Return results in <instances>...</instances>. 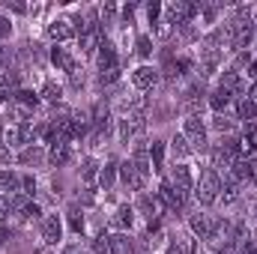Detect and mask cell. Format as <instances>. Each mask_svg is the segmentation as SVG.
Here are the masks:
<instances>
[{
  "label": "cell",
  "mask_w": 257,
  "mask_h": 254,
  "mask_svg": "<svg viewBox=\"0 0 257 254\" xmlns=\"http://www.w3.org/2000/svg\"><path fill=\"white\" fill-rule=\"evenodd\" d=\"M218 194H221V177H218V171H212L209 165L200 168L197 183H194V191H192V197L197 200V206H200V209L215 206V203H218Z\"/></svg>",
  "instance_id": "cell-1"
},
{
  "label": "cell",
  "mask_w": 257,
  "mask_h": 254,
  "mask_svg": "<svg viewBox=\"0 0 257 254\" xmlns=\"http://www.w3.org/2000/svg\"><path fill=\"white\" fill-rule=\"evenodd\" d=\"M180 135L192 144L194 156H197V153H209V126H206V117H200V114H186V117H183V126H180Z\"/></svg>",
  "instance_id": "cell-2"
},
{
  "label": "cell",
  "mask_w": 257,
  "mask_h": 254,
  "mask_svg": "<svg viewBox=\"0 0 257 254\" xmlns=\"http://www.w3.org/2000/svg\"><path fill=\"white\" fill-rule=\"evenodd\" d=\"M45 36L51 45H72L78 39V27H75V15H54L45 24Z\"/></svg>",
  "instance_id": "cell-3"
},
{
  "label": "cell",
  "mask_w": 257,
  "mask_h": 254,
  "mask_svg": "<svg viewBox=\"0 0 257 254\" xmlns=\"http://www.w3.org/2000/svg\"><path fill=\"white\" fill-rule=\"evenodd\" d=\"M147 132V114H126V117H120L117 120V126H114V141L117 144H135L141 135Z\"/></svg>",
  "instance_id": "cell-4"
},
{
  "label": "cell",
  "mask_w": 257,
  "mask_h": 254,
  "mask_svg": "<svg viewBox=\"0 0 257 254\" xmlns=\"http://www.w3.org/2000/svg\"><path fill=\"white\" fill-rule=\"evenodd\" d=\"M128 81H132V90L135 93H153L162 81V69L153 63H138L128 72Z\"/></svg>",
  "instance_id": "cell-5"
},
{
  "label": "cell",
  "mask_w": 257,
  "mask_h": 254,
  "mask_svg": "<svg viewBox=\"0 0 257 254\" xmlns=\"http://www.w3.org/2000/svg\"><path fill=\"white\" fill-rule=\"evenodd\" d=\"M132 206H135L138 218H144V221H162V218H165V212H168L156 191H141V194H135Z\"/></svg>",
  "instance_id": "cell-6"
},
{
  "label": "cell",
  "mask_w": 257,
  "mask_h": 254,
  "mask_svg": "<svg viewBox=\"0 0 257 254\" xmlns=\"http://www.w3.org/2000/svg\"><path fill=\"white\" fill-rule=\"evenodd\" d=\"M156 194H159V200L165 203V209L168 212H186V203H189V194L186 191H180L168 177H159V186H156Z\"/></svg>",
  "instance_id": "cell-7"
},
{
  "label": "cell",
  "mask_w": 257,
  "mask_h": 254,
  "mask_svg": "<svg viewBox=\"0 0 257 254\" xmlns=\"http://www.w3.org/2000/svg\"><path fill=\"white\" fill-rule=\"evenodd\" d=\"M39 236H42L45 245H60L66 236L63 212H45V218L39 221Z\"/></svg>",
  "instance_id": "cell-8"
},
{
  "label": "cell",
  "mask_w": 257,
  "mask_h": 254,
  "mask_svg": "<svg viewBox=\"0 0 257 254\" xmlns=\"http://www.w3.org/2000/svg\"><path fill=\"white\" fill-rule=\"evenodd\" d=\"M135 224H138V212H135V206H132L128 200L117 203L114 212H111V218H108V227H111L114 233H132Z\"/></svg>",
  "instance_id": "cell-9"
},
{
  "label": "cell",
  "mask_w": 257,
  "mask_h": 254,
  "mask_svg": "<svg viewBox=\"0 0 257 254\" xmlns=\"http://www.w3.org/2000/svg\"><path fill=\"white\" fill-rule=\"evenodd\" d=\"M165 177H168V180H171L180 191H186V194H192L194 183H197V171H194L192 162H174V165H171V171H168Z\"/></svg>",
  "instance_id": "cell-10"
},
{
  "label": "cell",
  "mask_w": 257,
  "mask_h": 254,
  "mask_svg": "<svg viewBox=\"0 0 257 254\" xmlns=\"http://www.w3.org/2000/svg\"><path fill=\"white\" fill-rule=\"evenodd\" d=\"M78 63H81V57H78V51H72L69 45H51V48H48V66H51L54 72L69 75Z\"/></svg>",
  "instance_id": "cell-11"
},
{
  "label": "cell",
  "mask_w": 257,
  "mask_h": 254,
  "mask_svg": "<svg viewBox=\"0 0 257 254\" xmlns=\"http://www.w3.org/2000/svg\"><path fill=\"white\" fill-rule=\"evenodd\" d=\"M212 230H215V215L206 212V209H197L189 215V233H192L197 242H209L212 239Z\"/></svg>",
  "instance_id": "cell-12"
},
{
  "label": "cell",
  "mask_w": 257,
  "mask_h": 254,
  "mask_svg": "<svg viewBox=\"0 0 257 254\" xmlns=\"http://www.w3.org/2000/svg\"><path fill=\"white\" fill-rule=\"evenodd\" d=\"M218 87L227 90V93H233L236 99H242V96L248 93V78H245L242 72H236L233 66H224V69L218 72Z\"/></svg>",
  "instance_id": "cell-13"
},
{
  "label": "cell",
  "mask_w": 257,
  "mask_h": 254,
  "mask_svg": "<svg viewBox=\"0 0 257 254\" xmlns=\"http://www.w3.org/2000/svg\"><path fill=\"white\" fill-rule=\"evenodd\" d=\"M63 224L75 239H84V236H87V215H84V206H81V203H69V206H66L63 209Z\"/></svg>",
  "instance_id": "cell-14"
},
{
  "label": "cell",
  "mask_w": 257,
  "mask_h": 254,
  "mask_svg": "<svg viewBox=\"0 0 257 254\" xmlns=\"http://www.w3.org/2000/svg\"><path fill=\"white\" fill-rule=\"evenodd\" d=\"M128 162L135 165V171L147 180H153V165H150V141H135L128 150Z\"/></svg>",
  "instance_id": "cell-15"
},
{
  "label": "cell",
  "mask_w": 257,
  "mask_h": 254,
  "mask_svg": "<svg viewBox=\"0 0 257 254\" xmlns=\"http://www.w3.org/2000/svg\"><path fill=\"white\" fill-rule=\"evenodd\" d=\"M99 191H111L114 186H120V159L117 156H108V159H102V165H99Z\"/></svg>",
  "instance_id": "cell-16"
},
{
  "label": "cell",
  "mask_w": 257,
  "mask_h": 254,
  "mask_svg": "<svg viewBox=\"0 0 257 254\" xmlns=\"http://www.w3.org/2000/svg\"><path fill=\"white\" fill-rule=\"evenodd\" d=\"M120 186H123V189H128L132 194H141V191H147L150 180H147V177H141L128 159H120Z\"/></svg>",
  "instance_id": "cell-17"
},
{
  "label": "cell",
  "mask_w": 257,
  "mask_h": 254,
  "mask_svg": "<svg viewBox=\"0 0 257 254\" xmlns=\"http://www.w3.org/2000/svg\"><path fill=\"white\" fill-rule=\"evenodd\" d=\"M206 126H209V135H221V138H233V135H239V120L233 117V111L230 114H212L209 120H206Z\"/></svg>",
  "instance_id": "cell-18"
},
{
  "label": "cell",
  "mask_w": 257,
  "mask_h": 254,
  "mask_svg": "<svg viewBox=\"0 0 257 254\" xmlns=\"http://www.w3.org/2000/svg\"><path fill=\"white\" fill-rule=\"evenodd\" d=\"M99 165H102V159H96L93 153H87V156L78 162V180H81L84 189H99V186H96V183H99Z\"/></svg>",
  "instance_id": "cell-19"
},
{
  "label": "cell",
  "mask_w": 257,
  "mask_h": 254,
  "mask_svg": "<svg viewBox=\"0 0 257 254\" xmlns=\"http://www.w3.org/2000/svg\"><path fill=\"white\" fill-rule=\"evenodd\" d=\"M39 99H42V105H54V108H60L63 105V96H66V87L54 78V75H48L42 84H39Z\"/></svg>",
  "instance_id": "cell-20"
},
{
  "label": "cell",
  "mask_w": 257,
  "mask_h": 254,
  "mask_svg": "<svg viewBox=\"0 0 257 254\" xmlns=\"http://www.w3.org/2000/svg\"><path fill=\"white\" fill-rule=\"evenodd\" d=\"M233 102H236V96L227 93V90H221L218 84L206 93V108H209L212 114H230V111H233Z\"/></svg>",
  "instance_id": "cell-21"
},
{
  "label": "cell",
  "mask_w": 257,
  "mask_h": 254,
  "mask_svg": "<svg viewBox=\"0 0 257 254\" xmlns=\"http://www.w3.org/2000/svg\"><path fill=\"white\" fill-rule=\"evenodd\" d=\"M15 165H21V168L48 165V147H42V144H30V147L18 150V153H15Z\"/></svg>",
  "instance_id": "cell-22"
},
{
  "label": "cell",
  "mask_w": 257,
  "mask_h": 254,
  "mask_svg": "<svg viewBox=\"0 0 257 254\" xmlns=\"http://www.w3.org/2000/svg\"><path fill=\"white\" fill-rule=\"evenodd\" d=\"M150 165H153V177H165V165H168V141L165 138L150 141Z\"/></svg>",
  "instance_id": "cell-23"
},
{
  "label": "cell",
  "mask_w": 257,
  "mask_h": 254,
  "mask_svg": "<svg viewBox=\"0 0 257 254\" xmlns=\"http://www.w3.org/2000/svg\"><path fill=\"white\" fill-rule=\"evenodd\" d=\"M242 189H245L242 183H236V180L224 177V180H221V194H218V206H233V203H239V200H242V194H245Z\"/></svg>",
  "instance_id": "cell-24"
},
{
  "label": "cell",
  "mask_w": 257,
  "mask_h": 254,
  "mask_svg": "<svg viewBox=\"0 0 257 254\" xmlns=\"http://www.w3.org/2000/svg\"><path fill=\"white\" fill-rule=\"evenodd\" d=\"M72 153H75L72 144H60V141L51 144V147H48V168H57V171L66 168V165L72 162Z\"/></svg>",
  "instance_id": "cell-25"
},
{
  "label": "cell",
  "mask_w": 257,
  "mask_h": 254,
  "mask_svg": "<svg viewBox=\"0 0 257 254\" xmlns=\"http://www.w3.org/2000/svg\"><path fill=\"white\" fill-rule=\"evenodd\" d=\"M153 51H156V39L150 36V30L135 33V57H138L141 63H150V60H153Z\"/></svg>",
  "instance_id": "cell-26"
},
{
  "label": "cell",
  "mask_w": 257,
  "mask_h": 254,
  "mask_svg": "<svg viewBox=\"0 0 257 254\" xmlns=\"http://www.w3.org/2000/svg\"><path fill=\"white\" fill-rule=\"evenodd\" d=\"M144 108H147L144 93H126V96L117 99V111H120V117H126V114H144Z\"/></svg>",
  "instance_id": "cell-27"
},
{
  "label": "cell",
  "mask_w": 257,
  "mask_h": 254,
  "mask_svg": "<svg viewBox=\"0 0 257 254\" xmlns=\"http://www.w3.org/2000/svg\"><path fill=\"white\" fill-rule=\"evenodd\" d=\"M168 153L174 156V162H192V156H194V150H192V144L177 132V135H171V141H168Z\"/></svg>",
  "instance_id": "cell-28"
},
{
  "label": "cell",
  "mask_w": 257,
  "mask_h": 254,
  "mask_svg": "<svg viewBox=\"0 0 257 254\" xmlns=\"http://www.w3.org/2000/svg\"><path fill=\"white\" fill-rule=\"evenodd\" d=\"M233 117L239 120V126H248V123H257V105L248 99V96H242V99H236L233 102Z\"/></svg>",
  "instance_id": "cell-29"
},
{
  "label": "cell",
  "mask_w": 257,
  "mask_h": 254,
  "mask_svg": "<svg viewBox=\"0 0 257 254\" xmlns=\"http://www.w3.org/2000/svg\"><path fill=\"white\" fill-rule=\"evenodd\" d=\"M108 251L111 254H135V239L132 233H108Z\"/></svg>",
  "instance_id": "cell-30"
},
{
  "label": "cell",
  "mask_w": 257,
  "mask_h": 254,
  "mask_svg": "<svg viewBox=\"0 0 257 254\" xmlns=\"http://www.w3.org/2000/svg\"><path fill=\"white\" fill-rule=\"evenodd\" d=\"M18 183H21V171H15V168H0V194L15 197V194H18Z\"/></svg>",
  "instance_id": "cell-31"
},
{
  "label": "cell",
  "mask_w": 257,
  "mask_h": 254,
  "mask_svg": "<svg viewBox=\"0 0 257 254\" xmlns=\"http://www.w3.org/2000/svg\"><path fill=\"white\" fill-rule=\"evenodd\" d=\"M21 87V81H18V75L15 72H0V108L12 99V93Z\"/></svg>",
  "instance_id": "cell-32"
},
{
  "label": "cell",
  "mask_w": 257,
  "mask_h": 254,
  "mask_svg": "<svg viewBox=\"0 0 257 254\" xmlns=\"http://www.w3.org/2000/svg\"><path fill=\"white\" fill-rule=\"evenodd\" d=\"M12 33H15V21H12V15H9V12H0V45H3L6 39H12Z\"/></svg>",
  "instance_id": "cell-33"
},
{
  "label": "cell",
  "mask_w": 257,
  "mask_h": 254,
  "mask_svg": "<svg viewBox=\"0 0 257 254\" xmlns=\"http://www.w3.org/2000/svg\"><path fill=\"white\" fill-rule=\"evenodd\" d=\"M162 6H165V3H147V6H144V15H147V24H150V27L162 18Z\"/></svg>",
  "instance_id": "cell-34"
},
{
  "label": "cell",
  "mask_w": 257,
  "mask_h": 254,
  "mask_svg": "<svg viewBox=\"0 0 257 254\" xmlns=\"http://www.w3.org/2000/svg\"><path fill=\"white\" fill-rule=\"evenodd\" d=\"M60 254H87V245L81 239H72V242H63L60 245Z\"/></svg>",
  "instance_id": "cell-35"
},
{
  "label": "cell",
  "mask_w": 257,
  "mask_h": 254,
  "mask_svg": "<svg viewBox=\"0 0 257 254\" xmlns=\"http://www.w3.org/2000/svg\"><path fill=\"white\" fill-rule=\"evenodd\" d=\"M162 254H186V251H183V245H180V239L174 236V239H168V242L162 245Z\"/></svg>",
  "instance_id": "cell-36"
},
{
  "label": "cell",
  "mask_w": 257,
  "mask_h": 254,
  "mask_svg": "<svg viewBox=\"0 0 257 254\" xmlns=\"http://www.w3.org/2000/svg\"><path fill=\"white\" fill-rule=\"evenodd\" d=\"M12 60H15V54H12L6 45H0V72H3V69L9 72V63H12Z\"/></svg>",
  "instance_id": "cell-37"
},
{
  "label": "cell",
  "mask_w": 257,
  "mask_h": 254,
  "mask_svg": "<svg viewBox=\"0 0 257 254\" xmlns=\"http://www.w3.org/2000/svg\"><path fill=\"white\" fill-rule=\"evenodd\" d=\"M6 239H9V224H3V221H0V248L6 245Z\"/></svg>",
  "instance_id": "cell-38"
},
{
  "label": "cell",
  "mask_w": 257,
  "mask_h": 254,
  "mask_svg": "<svg viewBox=\"0 0 257 254\" xmlns=\"http://www.w3.org/2000/svg\"><path fill=\"white\" fill-rule=\"evenodd\" d=\"M254 218H257V203H254Z\"/></svg>",
  "instance_id": "cell-39"
},
{
  "label": "cell",
  "mask_w": 257,
  "mask_h": 254,
  "mask_svg": "<svg viewBox=\"0 0 257 254\" xmlns=\"http://www.w3.org/2000/svg\"><path fill=\"white\" fill-rule=\"evenodd\" d=\"M197 254H203V251H197Z\"/></svg>",
  "instance_id": "cell-40"
},
{
  "label": "cell",
  "mask_w": 257,
  "mask_h": 254,
  "mask_svg": "<svg viewBox=\"0 0 257 254\" xmlns=\"http://www.w3.org/2000/svg\"><path fill=\"white\" fill-rule=\"evenodd\" d=\"M254 254H257V251H254Z\"/></svg>",
  "instance_id": "cell-41"
}]
</instances>
